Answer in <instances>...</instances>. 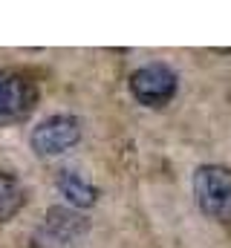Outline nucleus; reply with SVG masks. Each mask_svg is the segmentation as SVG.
<instances>
[{
	"label": "nucleus",
	"instance_id": "obj_8",
	"mask_svg": "<svg viewBox=\"0 0 231 248\" xmlns=\"http://www.w3.org/2000/svg\"><path fill=\"white\" fill-rule=\"evenodd\" d=\"M26 248H41V246H38V243H32V246H26Z\"/></svg>",
	"mask_w": 231,
	"mask_h": 248
},
{
	"label": "nucleus",
	"instance_id": "obj_4",
	"mask_svg": "<svg viewBox=\"0 0 231 248\" xmlns=\"http://www.w3.org/2000/svg\"><path fill=\"white\" fill-rule=\"evenodd\" d=\"M78 139H81V122L75 116H69V113H58V116L44 119L29 136L32 150L38 156H61Z\"/></svg>",
	"mask_w": 231,
	"mask_h": 248
},
{
	"label": "nucleus",
	"instance_id": "obj_7",
	"mask_svg": "<svg viewBox=\"0 0 231 248\" xmlns=\"http://www.w3.org/2000/svg\"><path fill=\"white\" fill-rule=\"evenodd\" d=\"M26 202V190L20 185L17 176L0 173V225H6Z\"/></svg>",
	"mask_w": 231,
	"mask_h": 248
},
{
	"label": "nucleus",
	"instance_id": "obj_3",
	"mask_svg": "<svg viewBox=\"0 0 231 248\" xmlns=\"http://www.w3.org/2000/svg\"><path fill=\"white\" fill-rule=\"evenodd\" d=\"M130 93L145 107H165L176 95V72L168 63H145L130 75Z\"/></svg>",
	"mask_w": 231,
	"mask_h": 248
},
{
	"label": "nucleus",
	"instance_id": "obj_6",
	"mask_svg": "<svg viewBox=\"0 0 231 248\" xmlns=\"http://www.w3.org/2000/svg\"><path fill=\"white\" fill-rule=\"evenodd\" d=\"M55 187L72 208H90L99 199V190L90 185V182H84L78 173H72V170H61L55 176Z\"/></svg>",
	"mask_w": 231,
	"mask_h": 248
},
{
	"label": "nucleus",
	"instance_id": "obj_2",
	"mask_svg": "<svg viewBox=\"0 0 231 248\" xmlns=\"http://www.w3.org/2000/svg\"><path fill=\"white\" fill-rule=\"evenodd\" d=\"M38 104V87L17 69H0V124L26 119Z\"/></svg>",
	"mask_w": 231,
	"mask_h": 248
},
{
	"label": "nucleus",
	"instance_id": "obj_1",
	"mask_svg": "<svg viewBox=\"0 0 231 248\" xmlns=\"http://www.w3.org/2000/svg\"><path fill=\"white\" fill-rule=\"evenodd\" d=\"M194 196L214 222H231V170L226 165H199L194 170Z\"/></svg>",
	"mask_w": 231,
	"mask_h": 248
},
{
	"label": "nucleus",
	"instance_id": "obj_5",
	"mask_svg": "<svg viewBox=\"0 0 231 248\" xmlns=\"http://www.w3.org/2000/svg\"><path fill=\"white\" fill-rule=\"evenodd\" d=\"M87 231V222L81 214L69 208H52L47 211L41 228H38V246L41 248H72Z\"/></svg>",
	"mask_w": 231,
	"mask_h": 248
}]
</instances>
